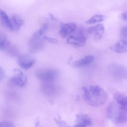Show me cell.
Listing matches in <instances>:
<instances>
[{"instance_id":"cell-13","label":"cell","mask_w":127,"mask_h":127,"mask_svg":"<svg viewBox=\"0 0 127 127\" xmlns=\"http://www.w3.org/2000/svg\"><path fill=\"white\" fill-rule=\"evenodd\" d=\"M94 57L92 56H86L82 59L75 61L73 63V66L76 68H80L89 65L92 63Z\"/></svg>"},{"instance_id":"cell-6","label":"cell","mask_w":127,"mask_h":127,"mask_svg":"<svg viewBox=\"0 0 127 127\" xmlns=\"http://www.w3.org/2000/svg\"><path fill=\"white\" fill-rule=\"evenodd\" d=\"M15 74L10 78V82L16 86L20 87H24L27 83V76L23 72L19 69H15Z\"/></svg>"},{"instance_id":"cell-19","label":"cell","mask_w":127,"mask_h":127,"mask_svg":"<svg viewBox=\"0 0 127 127\" xmlns=\"http://www.w3.org/2000/svg\"><path fill=\"white\" fill-rule=\"evenodd\" d=\"M121 38L127 43V26H125L122 28L121 31Z\"/></svg>"},{"instance_id":"cell-21","label":"cell","mask_w":127,"mask_h":127,"mask_svg":"<svg viewBox=\"0 0 127 127\" xmlns=\"http://www.w3.org/2000/svg\"><path fill=\"white\" fill-rule=\"evenodd\" d=\"M44 39L45 41H47L48 42L52 44H56L58 42V40L56 39L48 37L46 36H44Z\"/></svg>"},{"instance_id":"cell-17","label":"cell","mask_w":127,"mask_h":127,"mask_svg":"<svg viewBox=\"0 0 127 127\" xmlns=\"http://www.w3.org/2000/svg\"><path fill=\"white\" fill-rule=\"evenodd\" d=\"M106 16L103 15H95L91 17L89 19L86 21L87 24H93L95 23H99L104 21Z\"/></svg>"},{"instance_id":"cell-1","label":"cell","mask_w":127,"mask_h":127,"mask_svg":"<svg viewBox=\"0 0 127 127\" xmlns=\"http://www.w3.org/2000/svg\"><path fill=\"white\" fill-rule=\"evenodd\" d=\"M82 90L84 99L90 106H99L103 105L106 101V93L99 86L83 87Z\"/></svg>"},{"instance_id":"cell-7","label":"cell","mask_w":127,"mask_h":127,"mask_svg":"<svg viewBox=\"0 0 127 127\" xmlns=\"http://www.w3.org/2000/svg\"><path fill=\"white\" fill-rule=\"evenodd\" d=\"M35 58L29 55L20 56L17 60L19 65L24 69H29L34 65L36 63Z\"/></svg>"},{"instance_id":"cell-22","label":"cell","mask_w":127,"mask_h":127,"mask_svg":"<svg viewBox=\"0 0 127 127\" xmlns=\"http://www.w3.org/2000/svg\"><path fill=\"white\" fill-rule=\"evenodd\" d=\"M121 18L123 21H127V13L126 12L122 13L121 15Z\"/></svg>"},{"instance_id":"cell-12","label":"cell","mask_w":127,"mask_h":127,"mask_svg":"<svg viewBox=\"0 0 127 127\" xmlns=\"http://www.w3.org/2000/svg\"><path fill=\"white\" fill-rule=\"evenodd\" d=\"M110 48L112 51L117 53H125L127 52V43L121 39L111 46Z\"/></svg>"},{"instance_id":"cell-14","label":"cell","mask_w":127,"mask_h":127,"mask_svg":"<svg viewBox=\"0 0 127 127\" xmlns=\"http://www.w3.org/2000/svg\"><path fill=\"white\" fill-rule=\"evenodd\" d=\"M42 92L48 95H53L56 93L57 87L50 82H45L41 87Z\"/></svg>"},{"instance_id":"cell-10","label":"cell","mask_w":127,"mask_h":127,"mask_svg":"<svg viewBox=\"0 0 127 127\" xmlns=\"http://www.w3.org/2000/svg\"><path fill=\"white\" fill-rule=\"evenodd\" d=\"M0 17L1 24L6 29L10 31L14 30L12 20L9 18L5 12L1 10L0 11Z\"/></svg>"},{"instance_id":"cell-3","label":"cell","mask_w":127,"mask_h":127,"mask_svg":"<svg viewBox=\"0 0 127 127\" xmlns=\"http://www.w3.org/2000/svg\"><path fill=\"white\" fill-rule=\"evenodd\" d=\"M107 112L109 118L116 124H122L127 121V110L122 108L116 101L109 104Z\"/></svg>"},{"instance_id":"cell-2","label":"cell","mask_w":127,"mask_h":127,"mask_svg":"<svg viewBox=\"0 0 127 127\" xmlns=\"http://www.w3.org/2000/svg\"><path fill=\"white\" fill-rule=\"evenodd\" d=\"M48 27V24H44L31 36L28 45V50L30 53H36L43 48L44 45V34L47 31Z\"/></svg>"},{"instance_id":"cell-18","label":"cell","mask_w":127,"mask_h":127,"mask_svg":"<svg viewBox=\"0 0 127 127\" xmlns=\"http://www.w3.org/2000/svg\"><path fill=\"white\" fill-rule=\"evenodd\" d=\"M9 44V42L7 39L6 36L3 34H1L0 40V50L1 51L6 50Z\"/></svg>"},{"instance_id":"cell-5","label":"cell","mask_w":127,"mask_h":127,"mask_svg":"<svg viewBox=\"0 0 127 127\" xmlns=\"http://www.w3.org/2000/svg\"><path fill=\"white\" fill-rule=\"evenodd\" d=\"M76 31L74 34L68 36L66 42L69 44L76 47L83 46L85 44L87 38L85 34L81 30H79L76 32Z\"/></svg>"},{"instance_id":"cell-11","label":"cell","mask_w":127,"mask_h":127,"mask_svg":"<svg viewBox=\"0 0 127 127\" xmlns=\"http://www.w3.org/2000/svg\"><path fill=\"white\" fill-rule=\"evenodd\" d=\"M91 119L88 116L80 114L77 116L76 124L74 127H86L91 125Z\"/></svg>"},{"instance_id":"cell-23","label":"cell","mask_w":127,"mask_h":127,"mask_svg":"<svg viewBox=\"0 0 127 127\" xmlns=\"http://www.w3.org/2000/svg\"><path fill=\"white\" fill-rule=\"evenodd\" d=\"M4 72L2 68L1 67L0 69V81H1L3 79L4 77Z\"/></svg>"},{"instance_id":"cell-9","label":"cell","mask_w":127,"mask_h":127,"mask_svg":"<svg viewBox=\"0 0 127 127\" xmlns=\"http://www.w3.org/2000/svg\"><path fill=\"white\" fill-rule=\"evenodd\" d=\"M77 29V25L75 23L71 22L62 24L59 33L62 38H66L74 32Z\"/></svg>"},{"instance_id":"cell-20","label":"cell","mask_w":127,"mask_h":127,"mask_svg":"<svg viewBox=\"0 0 127 127\" xmlns=\"http://www.w3.org/2000/svg\"><path fill=\"white\" fill-rule=\"evenodd\" d=\"M0 127H15L12 122L9 121L3 122L0 123Z\"/></svg>"},{"instance_id":"cell-16","label":"cell","mask_w":127,"mask_h":127,"mask_svg":"<svg viewBox=\"0 0 127 127\" xmlns=\"http://www.w3.org/2000/svg\"><path fill=\"white\" fill-rule=\"evenodd\" d=\"M11 20L13 24L14 30L16 31L19 30L24 24V21L21 17L18 15H13Z\"/></svg>"},{"instance_id":"cell-15","label":"cell","mask_w":127,"mask_h":127,"mask_svg":"<svg viewBox=\"0 0 127 127\" xmlns=\"http://www.w3.org/2000/svg\"><path fill=\"white\" fill-rule=\"evenodd\" d=\"M114 98L119 104L127 110V96L121 93L118 92L114 95Z\"/></svg>"},{"instance_id":"cell-4","label":"cell","mask_w":127,"mask_h":127,"mask_svg":"<svg viewBox=\"0 0 127 127\" xmlns=\"http://www.w3.org/2000/svg\"><path fill=\"white\" fill-rule=\"evenodd\" d=\"M37 78L45 82H51L56 79L58 72L56 70L53 68H42L36 71Z\"/></svg>"},{"instance_id":"cell-8","label":"cell","mask_w":127,"mask_h":127,"mask_svg":"<svg viewBox=\"0 0 127 127\" xmlns=\"http://www.w3.org/2000/svg\"><path fill=\"white\" fill-rule=\"evenodd\" d=\"M104 32L105 28L102 24H98L90 27L87 30V33L92 36L93 39L95 40L101 39L103 37Z\"/></svg>"}]
</instances>
